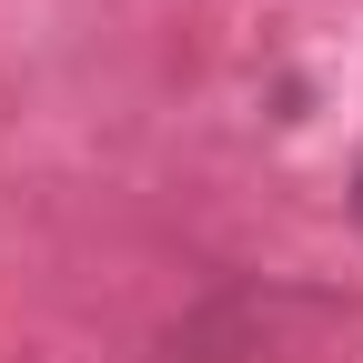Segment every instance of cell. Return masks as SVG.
Returning <instances> with one entry per match:
<instances>
[{
    "mask_svg": "<svg viewBox=\"0 0 363 363\" xmlns=\"http://www.w3.org/2000/svg\"><path fill=\"white\" fill-rule=\"evenodd\" d=\"M303 323H323V303L313 293H222V303H202V313H182V323L162 333V353L172 363H272V353H293L283 333H303Z\"/></svg>",
    "mask_w": 363,
    "mask_h": 363,
    "instance_id": "obj_1",
    "label": "cell"
}]
</instances>
